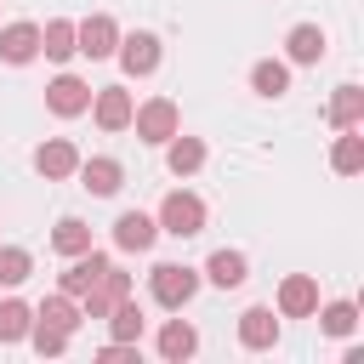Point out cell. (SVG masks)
Masks as SVG:
<instances>
[{"label": "cell", "instance_id": "1", "mask_svg": "<svg viewBox=\"0 0 364 364\" xmlns=\"http://www.w3.org/2000/svg\"><path fill=\"white\" fill-rule=\"evenodd\" d=\"M159 228L165 233H176V239H193V233H205V199L199 193H165V205H159Z\"/></svg>", "mask_w": 364, "mask_h": 364}, {"label": "cell", "instance_id": "2", "mask_svg": "<svg viewBox=\"0 0 364 364\" xmlns=\"http://www.w3.org/2000/svg\"><path fill=\"white\" fill-rule=\"evenodd\" d=\"M148 290H154V301H159V307H188V301H193V290H199V273H193V267H182V262H159V267H154V279H148Z\"/></svg>", "mask_w": 364, "mask_h": 364}, {"label": "cell", "instance_id": "3", "mask_svg": "<svg viewBox=\"0 0 364 364\" xmlns=\"http://www.w3.org/2000/svg\"><path fill=\"white\" fill-rule=\"evenodd\" d=\"M131 125H136L142 142H171V136H176V102H171V97H154V102L131 108Z\"/></svg>", "mask_w": 364, "mask_h": 364}, {"label": "cell", "instance_id": "4", "mask_svg": "<svg viewBox=\"0 0 364 364\" xmlns=\"http://www.w3.org/2000/svg\"><path fill=\"white\" fill-rule=\"evenodd\" d=\"M74 46H80L85 57H114V46H119V23H114L108 11H97V17H85V23L74 28Z\"/></svg>", "mask_w": 364, "mask_h": 364}, {"label": "cell", "instance_id": "5", "mask_svg": "<svg viewBox=\"0 0 364 364\" xmlns=\"http://www.w3.org/2000/svg\"><path fill=\"white\" fill-rule=\"evenodd\" d=\"M114 51H119V68H125V74H154V68H159V34H148V28L125 34Z\"/></svg>", "mask_w": 364, "mask_h": 364}, {"label": "cell", "instance_id": "6", "mask_svg": "<svg viewBox=\"0 0 364 364\" xmlns=\"http://www.w3.org/2000/svg\"><path fill=\"white\" fill-rule=\"evenodd\" d=\"M46 108H51V114H63V119H74V114H85V108H91V85H85V80H74V74H57V80L46 85Z\"/></svg>", "mask_w": 364, "mask_h": 364}, {"label": "cell", "instance_id": "7", "mask_svg": "<svg viewBox=\"0 0 364 364\" xmlns=\"http://www.w3.org/2000/svg\"><path fill=\"white\" fill-rule=\"evenodd\" d=\"M279 313H284V318H313V313H318V284H313L307 273H290V279L279 284Z\"/></svg>", "mask_w": 364, "mask_h": 364}, {"label": "cell", "instance_id": "8", "mask_svg": "<svg viewBox=\"0 0 364 364\" xmlns=\"http://www.w3.org/2000/svg\"><path fill=\"white\" fill-rule=\"evenodd\" d=\"M131 108H136V102H131V91H119V85H102V91L91 97V114H97L102 131H125V125H131Z\"/></svg>", "mask_w": 364, "mask_h": 364}, {"label": "cell", "instance_id": "9", "mask_svg": "<svg viewBox=\"0 0 364 364\" xmlns=\"http://www.w3.org/2000/svg\"><path fill=\"white\" fill-rule=\"evenodd\" d=\"M34 165H40V176H74L80 171V148L68 142V136H51V142H40V154H34Z\"/></svg>", "mask_w": 364, "mask_h": 364}, {"label": "cell", "instance_id": "10", "mask_svg": "<svg viewBox=\"0 0 364 364\" xmlns=\"http://www.w3.org/2000/svg\"><path fill=\"white\" fill-rule=\"evenodd\" d=\"M108 273V256H97V250H80V256H68V273H63V296H85L97 279Z\"/></svg>", "mask_w": 364, "mask_h": 364}, {"label": "cell", "instance_id": "11", "mask_svg": "<svg viewBox=\"0 0 364 364\" xmlns=\"http://www.w3.org/2000/svg\"><path fill=\"white\" fill-rule=\"evenodd\" d=\"M239 341L256 347V353L273 347V341H279V318H273V307H245V313H239Z\"/></svg>", "mask_w": 364, "mask_h": 364}, {"label": "cell", "instance_id": "12", "mask_svg": "<svg viewBox=\"0 0 364 364\" xmlns=\"http://www.w3.org/2000/svg\"><path fill=\"white\" fill-rule=\"evenodd\" d=\"M0 57L6 63H34L40 57V28L34 23H6L0 28Z\"/></svg>", "mask_w": 364, "mask_h": 364}, {"label": "cell", "instance_id": "13", "mask_svg": "<svg viewBox=\"0 0 364 364\" xmlns=\"http://www.w3.org/2000/svg\"><path fill=\"white\" fill-rule=\"evenodd\" d=\"M80 176H85V188H91L97 199H108V193H119V182H125V171H119V159H108V154H97V159H80Z\"/></svg>", "mask_w": 364, "mask_h": 364}, {"label": "cell", "instance_id": "14", "mask_svg": "<svg viewBox=\"0 0 364 364\" xmlns=\"http://www.w3.org/2000/svg\"><path fill=\"white\" fill-rule=\"evenodd\" d=\"M154 233H159V222L142 216V210H125V216L114 222V245H119V250H148Z\"/></svg>", "mask_w": 364, "mask_h": 364}, {"label": "cell", "instance_id": "15", "mask_svg": "<svg viewBox=\"0 0 364 364\" xmlns=\"http://www.w3.org/2000/svg\"><path fill=\"white\" fill-rule=\"evenodd\" d=\"M330 165H336L341 176H358V171H364V136H358V125H347V131L336 136V148H330Z\"/></svg>", "mask_w": 364, "mask_h": 364}, {"label": "cell", "instance_id": "16", "mask_svg": "<svg viewBox=\"0 0 364 364\" xmlns=\"http://www.w3.org/2000/svg\"><path fill=\"white\" fill-rule=\"evenodd\" d=\"M40 51H46L51 63H68V57L80 51V46H74V23H68V17L46 23V28H40Z\"/></svg>", "mask_w": 364, "mask_h": 364}, {"label": "cell", "instance_id": "17", "mask_svg": "<svg viewBox=\"0 0 364 364\" xmlns=\"http://www.w3.org/2000/svg\"><path fill=\"white\" fill-rule=\"evenodd\" d=\"M284 46H290V63H318L324 57V28L318 23H296Z\"/></svg>", "mask_w": 364, "mask_h": 364}, {"label": "cell", "instance_id": "18", "mask_svg": "<svg viewBox=\"0 0 364 364\" xmlns=\"http://www.w3.org/2000/svg\"><path fill=\"white\" fill-rule=\"evenodd\" d=\"M250 91H256V97H284V91H290V68L273 63V57H262V63L250 68Z\"/></svg>", "mask_w": 364, "mask_h": 364}, {"label": "cell", "instance_id": "19", "mask_svg": "<svg viewBox=\"0 0 364 364\" xmlns=\"http://www.w3.org/2000/svg\"><path fill=\"white\" fill-rule=\"evenodd\" d=\"M358 119H364V91H358V85H336V97H330V125L347 131V125H358Z\"/></svg>", "mask_w": 364, "mask_h": 364}, {"label": "cell", "instance_id": "20", "mask_svg": "<svg viewBox=\"0 0 364 364\" xmlns=\"http://www.w3.org/2000/svg\"><path fill=\"white\" fill-rule=\"evenodd\" d=\"M165 165H171L176 176H193V171L205 165V142H199V136H171V148H165Z\"/></svg>", "mask_w": 364, "mask_h": 364}, {"label": "cell", "instance_id": "21", "mask_svg": "<svg viewBox=\"0 0 364 364\" xmlns=\"http://www.w3.org/2000/svg\"><path fill=\"white\" fill-rule=\"evenodd\" d=\"M51 250H57V256H80V250H91V228H85L80 216H63V222L51 228Z\"/></svg>", "mask_w": 364, "mask_h": 364}, {"label": "cell", "instance_id": "22", "mask_svg": "<svg viewBox=\"0 0 364 364\" xmlns=\"http://www.w3.org/2000/svg\"><path fill=\"white\" fill-rule=\"evenodd\" d=\"M205 279H210V284H222V290L245 284V256H239V250H216V256L205 262Z\"/></svg>", "mask_w": 364, "mask_h": 364}, {"label": "cell", "instance_id": "23", "mask_svg": "<svg viewBox=\"0 0 364 364\" xmlns=\"http://www.w3.org/2000/svg\"><path fill=\"white\" fill-rule=\"evenodd\" d=\"M34 324H51V330H68V336H74V324H80L74 296H46V301H40V313H34Z\"/></svg>", "mask_w": 364, "mask_h": 364}, {"label": "cell", "instance_id": "24", "mask_svg": "<svg viewBox=\"0 0 364 364\" xmlns=\"http://www.w3.org/2000/svg\"><path fill=\"white\" fill-rule=\"evenodd\" d=\"M108 324H114V341H142V307L131 296H119L108 307Z\"/></svg>", "mask_w": 364, "mask_h": 364}, {"label": "cell", "instance_id": "25", "mask_svg": "<svg viewBox=\"0 0 364 364\" xmlns=\"http://www.w3.org/2000/svg\"><path fill=\"white\" fill-rule=\"evenodd\" d=\"M193 347H199V336H193V324H182V318H171V324L159 330V358H193Z\"/></svg>", "mask_w": 364, "mask_h": 364}, {"label": "cell", "instance_id": "26", "mask_svg": "<svg viewBox=\"0 0 364 364\" xmlns=\"http://www.w3.org/2000/svg\"><path fill=\"white\" fill-rule=\"evenodd\" d=\"M34 273V256L23 245H0V284H23Z\"/></svg>", "mask_w": 364, "mask_h": 364}, {"label": "cell", "instance_id": "27", "mask_svg": "<svg viewBox=\"0 0 364 364\" xmlns=\"http://www.w3.org/2000/svg\"><path fill=\"white\" fill-rule=\"evenodd\" d=\"M28 324H34V313L23 301H0V341H23Z\"/></svg>", "mask_w": 364, "mask_h": 364}, {"label": "cell", "instance_id": "28", "mask_svg": "<svg viewBox=\"0 0 364 364\" xmlns=\"http://www.w3.org/2000/svg\"><path fill=\"white\" fill-rule=\"evenodd\" d=\"M318 318H324V330H330V336H353V324H358V307H353V301H330Z\"/></svg>", "mask_w": 364, "mask_h": 364}, {"label": "cell", "instance_id": "29", "mask_svg": "<svg viewBox=\"0 0 364 364\" xmlns=\"http://www.w3.org/2000/svg\"><path fill=\"white\" fill-rule=\"evenodd\" d=\"M28 341H34V353H40V358H57V353L68 347V330H51V324H28Z\"/></svg>", "mask_w": 364, "mask_h": 364}, {"label": "cell", "instance_id": "30", "mask_svg": "<svg viewBox=\"0 0 364 364\" xmlns=\"http://www.w3.org/2000/svg\"><path fill=\"white\" fill-rule=\"evenodd\" d=\"M97 358H102V364H125V358H131V341H108Z\"/></svg>", "mask_w": 364, "mask_h": 364}]
</instances>
